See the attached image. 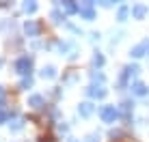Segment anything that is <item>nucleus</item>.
I'll use <instances>...</instances> for the list:
<instances>
[{
	"label": "nucleus",
	"mask_w": 149,
	"mask_h": 142,
	"mask_svg": "<svg viewBox=\"0 0 149 142\" xmlns=\"http://www.w3.org/2000/svg\"><path fill=\"white\" fill-rule=\"evenodd\" d=\"M15 71H17L19 75H24V78H30V71H33V58L28 56H22L15 60Z\"/></svg>",
	"instance_id": "nucleus-1"
},
{
	"label": "nucleus",
	"mask_w": 149,
	"mask_h": 142,
	"mask_svg": "<svg viewBox=\"0 0 149 142\" xmlns=\"http://www.w3.org/2000/svg\"><path fill=\"white\" fill-rule=\"evenodd\" d=\"M138 73V65H127V67H123L121 75H119V86L123 88V86L130 84V80L134 78V75Z\"/></svg>",
	"instance_id": "nucleus-2"
},
{
	"label": "nucleus",
	"mask_w": 149,
	"mask_h": 142,
	"mask_svg": "<svg viewBox=\"0 0 149 142\" xmlns=\"http://www.w3.org/2000/svg\"><path fill=\"white\" fill-rule=\"evenodd\" d=\"M100 116L104 123H115L117 119H119V110L115 108V105H104V108L100 110Z\"/></svg>",
	"instance_id": "nucleus-3"
},
{
	"label": "nucleus",
	"mask_w": 149,
	"mask_h": 142,
	"mask_svg": "<svg viewBox=\"0 0 149 142\" xmlns=\"http://www.w3.org/2000/svg\"><path fill=\"white\" fill-rule=\"evenodd\" d=\"M132 56L134 58H141V56H147L149 54V39H145V41H141L138 45H134V48H132Z\"/></svg>",
	"instance_id": "nucleus-4"
},
{
	"label": "nucleus",
	"mask_w": 149,
	"mask_h": 142,
	"mask_svg": "<svg viewBox=\"0 0 149 142\" xmlns=\"http://www.w3.org/2000/svg\"><path fill=\"white\" fill-rule=\"evenodd\" d=\"M130 88H132V95H136V97H147V95H149L147 84H143V82H134Z\"/></svg>",
	"instance_id": "nucleus-5"
},
{
	"label": "nucleus",
	"mask_w": 149,
	"mask_h": 142,
	"mask_svg": "<svg viewBox=\"0 0 149 142\" xmlns=\"http://www.w3.org/2000/svg\"><path fill=\"white\" fill-rule=\"evenodd\" d=\"M86 95H89V97H97V99H102V97H106V88H104V86H95V84H91L89 88H86Z\"/></svg>",
	"instance_id": "nucleus-6"
},
{
	"label": "nucleus",
	"mask_w": 149,
	"mask_h": 142,
	"mask_svg": "<svg viewBox=\"0 0 149 142\" xmlns=\"http://www.w3.org/2000/svg\"><path fill=\"white\" fill-rule=\"evenodd\" d=\"M93 110H95V105L91 103V101H82V103L78 105V114H80V116H84V119L93 114Z\"/></svg>",
	"instance_id": "nucleus-7"
},
{
	"label": "nucleus",
	"mask_w": 149,
	"mask_h": 142,
	"mask_svg": "<svg viewBox=\"0 0 149 142\" xmlns=\"http://www.w3.org/2000/svg\"><path fill=\"white\" fill-rule=\"evenodd\" d=\"M91 7H93V2H84V4L80 7V15H82L84 19H93V17H95V11H93Z\"/></svg>",
	"instance_id": "nucleus-8"
},
{
	"label": "nucleus",
	"mask_w": 149,
	"mask_h": 142,
	"mask_svg": "<svg viewBox=\"0 0 149 142\" xmlns=\"http://www.w3.org/2000/svg\"><path fill=\"white\" fill-rule=\"evenodd\" d=\"M24 30H26L28 37H37V34H39V24L33 22V19H28V22L24 24Z\"/></svg>",
	"instance_id": "nucleus-9"
},
{
	"label": "nucleus",
	"mask_w": 149,
	"mask_h": 142,
	"mask_svg": "<svg viewBox=\"0 0 149 142\" xmlns=\"http://www.w3.org/2000/svg\"><path fill=\"white\" fill-rule=\"evenodd\" d=\"M147 15V7L145 4H134V7H132V17L134 19H143Z\"/></svg>",
	"instance_id": "nucleus-10"
},
{
	"label": "nucleus",
	"mask_w": 149,
	"mask_h": 142,
	"mask_svg": "<svg viewBox=\"0 0 149 142\" xmlns=\"http://www.w3.org/2000/svg\"><path fill=\"white\" fill-rule=\"evenodd\" d=\"M41 78H43V80H54L56 78V67H52V65L43 67V69H41Z\"/></svg>",
	"instance_id": "nucleus-11"
},
{
	"label": "nucleus",
	"mask_w": 149,
	"mask_h": 142,
	"mask_svg": "<svg viewBox=\"0 0 149 142\" xmlns=\"http://www.w3.org/2000/svg\"><path fill=\"white\" fill-rule=\"evenodd\" d=\"M28 105H30V108H35V110L43 108V97H41V95H33V97L28 99Z\"/></svg>",
	"instance_id": "nucleus-12"
},
{
	"label": "nucleus",
	"mask_w": 149,
	"mask_h": 142,
	"mask_svg": "<svg viewBox=\"0 0 149 142\" xmlns=\"http://www.w3.org/2000/svg\"><path fill=\"white\" fill-rule=\"evenodd\" d=\"M132 101L130 99H125V101H121V114L125 116V119H130V114H132Z\"/></svg>",
	"instance_id": "nucleus-13"
},
{
	"label": "nucleus",
	"mask_w": 149,
	"mask_h": 142,
	"mask_svg": "<svg viewBox=\"0 0 149 142\" xmlns=\"http://www.w3.org/2000/svg\"><path fill=\"white\" fill-rule=\"evenodd\" d=\"M63 9H65L67 13H80V7H78V4H74L71 0H67V2H63Z\"/></svg>",
	"instance_id": "nucleus-14"
},
{
	"label": "nucleus",
	"mask_w": 149,
	"mask_h": 142,
	"mask_svg": "<svg viewBox=\"0 0 149 142\" xmlns=\"http://www.w3.org/2000/svg\"><path fill=\"white\" fill-rule=\"evenodd\" d=\"M9 127H11V131H19L24 127V119H19V116H17V119H13L11 123H9Z\"/></svg>",
	"instance_id": "nucleus-15"
},
{
	"label": "nucleus",
	"mask_w": 149,
	"mask_h": 142,
	"mask_svg": "<svg viewBox=\"0 0 149 142\" xmlns=\"http://www.w3.org/2000/svg\"><path fill=\"white\" fill-rule=\"evenodd\" d=\"M127 15H130V9H127L125 4H121V7H119V13H117L119 22H125V19H127Z\"/></svg>",
	"instance_id": "nucleus-16"
},
{
	"label": "nucleus",
	"mask_w": 149,
	"mask_h": 142,
	"mask_svg": "<svg viewBox=\"0 0 149 142\" xmlns=\"http://www.w3.org/2000/svg\"><path fill=\"white\" fill-rule=\"evenodd\" d=\"M30 86H33V78H22V82H19V88L26 90V88H30Z\"/></svg>",
	"instance_id": "nucleus-17"
},
{
	"label": "nucleus",
	"mask_w": 149,
	"mask_h": 142,
	"mask_svg": "<svg viewBox=\"0 0 149 142\" xmlns=\"http://www.w3.org/2000/svg\"><path fill=\"white\" fill-rule=\"evenodd\" d=\"M24 11L26 13H35L37 11V2H24Z\"/></svg>",
	"instance_id": "nucleus-18"
},
{
	"label": "nucleus",
	"mask_w": 149,
	"mask_h": 142,
	"mask_svg": "<svg viewBox=\"0 0 149 142\" xmlns=\"http://www.w3.org/2000/svg\"><path fill=\"white\" fill-rule=\"evenodd\" d=\"M93 65H95V67H102V65H104V56H102L100 52H95V56H93Z\"/></svg>",
	"instance_id": "nucleus-19"
},
{
	"label": "nucleus",
	"mask_w": 149,
	"mask_h": 142,
	"mask_svg": "<svg viewBox=\"0 0 149 142\" xmlns=\"http://www.w3.org/2000/svg\"><path fill=\"white\" fill-rule=\"evenodd\" d=\"M50 17H52V22L54 24H61V22H63V15H61V11H52V15H50Z\"/></svg>",
	"instance_id": "nucleus-20"
},
{
	"label": "nucleus",
	"mask_w": 149,
	"mask_h": 142,
	"mask_svg": "<svg viewBox=\"0 0 149 142\" xmlns=\"http://www.w3.org/2000/svg\"><path fill=\"white\" fill-rule=\"evenodd\" d=\"M91 78H93V80H97V82H104V73H97V71H93V73H91Z\"/></svg>",
	"instance_id": "nucleus-21"
},
{
	"label": "nucleus",
	"mask_w": 149,
	"mask_h": 142,
	"mask_svg": "<svg viewBox=\"0 0 149 142\" xmlns=\"http://www.w3.org/2000/svg\"><path fill=\"white\" fill-rule=\"evenodd\" d=\"M7 116H9L7 112H2V110H0V123H4V121H7Z\"/></svg>",
	"instance_id": "nucleus-22"
},
{
	"label": "nucleus",
	"mask_w": 149,
	"mask_h": 142,
	"mask_svg": "<svg viewBox=\"0 0 149 142\" xmlns=\"http://www.w3.org/2000/svg\"><path fill=\"white\" fill-rule=\"evenodd\" d=\"M95 140H100V136H89L86 138V142H95Z\"/></svg>",
	"instance_id": "nucleus-23"
},
{
	"label": "nucleus",
	"mask_w": 149,
	"mask_h": 142,
	"mask_svg": "<svg viewBox=\"0 0 149 142\" xmlns=\"http://www.w3.org/2000/svg\"><path fill=\"white\" fill-rule=\"evenodd\" d=\"M2 99H4V90H2V86H0V103H2Z\"/></svg>",
	"instance_id": "nucleus-24"
},
{
	"label": "nucleus",
	"mask_w": 149,
	"mask_h": 142,
	"mask_svg": "<svg viewBox=\"0 0 149 142\" xmlns=\"http://www.w3.org/2000/svg\"><path fill=\"white\" fill-rule=\"evenodd\" d=\"M2 63H4V60H2V58H0V67H2Z\"/></svg>",
	"instance_id": "nucleus-25"
},
{
	"label": "nucleus",
	"mask_w": 149,
	"mask_h": 142,
	"mask_svg": "<svg viewBox=\"0 0 149 142\" xmlns=\"http://www.w3.org/2000/svg\"><path fill=\"white\" fill-rule=\"evenodd\" d=\"M71 142H74V140H71Z\"/></svg>",
	"instance_id": "nucleus-26"
}]
</instances>
